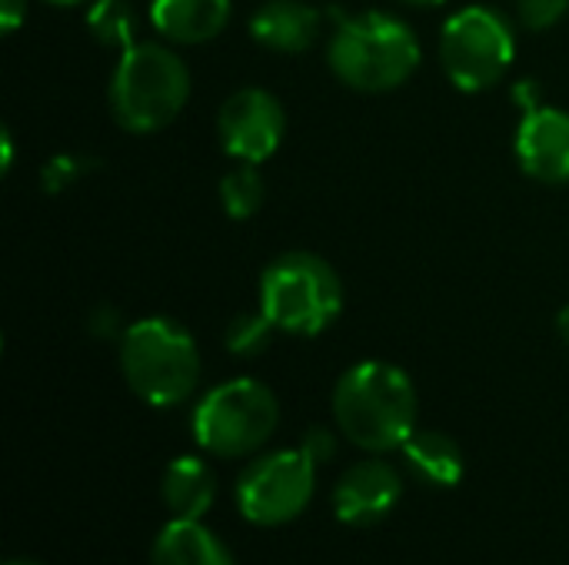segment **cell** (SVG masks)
I'll return each mask as SVG.
<instances>
[{
  "mask_svg": "<svg viewBox=\"0 0 569 565\" xmlns=\"http://www.w3.org/2000/svg\"><path fill=\"white\" fill-rule=\"evenodd\" d=\"M160 496L173 519H203L217 503V476L200 456H180L167 466Z\"/></svg>",
  "mask_w": 569,
  "mask_h": 565,
  "instance_id": "9a60e30c",
  "label": "cell"
},
{
  "mask_svg": "<svg viewBox=\"0 0 569 565\" xmlns=\"http://www.w3.org/2000/svg\"><path fill=\"white\" fill-rule=\"evenodd\" d=\"M0 143H3V163H0V167H3V173H7V170H10V163H13V140H10V133H7V130H3Z\"/></svg>",
  "mask_w": 569,
  "mask_h": 565,
  "instance_id": "d4e9b609",
  "label": "cell"
},
{
  "mask_svg": "<svg viewBox=\"0 0 569 565\" xmlns=\"http://www.w3.org/2000/svg\"><path fill=\"white\" fill-rule=\"evenodd\" d=\"M87 27L103 47H123L127 50V47H133L137 17H133L127 0H93V7L87 13Z\"/></svg>",
  "mask_w": 569,
  "mask_h": 565,
  "instance_id": "ac0fdd59",
  "label": "cell"
},
{
  "mask_svg": "<svg viewBox=\"0 0 569 565\" xmlns=\"http://www.w3.org/2000/svg\"><path fill=\"white\" fill-rule=\"evenodd\" d=\"M97 163L93 160H87V157H77V153H70V157H53L47 167H43V173H40V180H43V190L47 193H60V190H70L83 173H90Z\"/></svg>",
  "mask_w": 569,
  "mask_h": 565,
  "instance_id": "ffe728a7",
  "label": "cell"
},
{
  "mask_svg": "<svg viewBox=\"0 0 569 565\" xmlns=\"http://www.w3.org/2000/svg\"><path fill=\"white\" fill-rule=\"evenodd\" d=\"M417 386L413 380L383 360H367L350 366L333 386V420L337 430L373 456L403 450L417 433Z\"/></svg>",
  "mask_w": 569,
  "mask_h": 565,
  "instance_id": "6da1fadb",
  "label": "cell"
},
{
  "mask_svg": "<svg viewBox=\"0 0 569 565\" xmlns=\"http://www.w3.org/2000/svg\"><path fill=\"white\" fill-rule=\"evenodd\" d=\"M260 310L280 333L317 336L343 310V283L317 253H283L260 276Z\"/></svg>",
  "mask_w": 569,
  "mask_h": 565,
  "instance_id": "5b68a950",
  "label": "cell"
},
{
  "mask_svg": "<svg viewBox=\"0 0 569 565\" xmlns=\"http://www.w3.org/2000/svg\"><path fill=\"white\" fill-rule=\"evenodd\" d=\"M317 463L303 450H277L253 460L237 483V509L253 526H287L310 506Z\"/></svg>",
  "mask_w": 569,
  "mask_h": 565,
  "instance_id": "ba28073f",
  "label": "cell"
},
{
  "mask_svg": "<svg viewBox=\"0 0 569 565\" xmlns=\"http://www.w3.org/2000/svg\"><path fill=\"white\" fill-rule=\"evenodd\" d=\"M323 13L307 0H267L250 17V37L277 53H303L320 37Z\"/></svg>",
  "mask_w": 569,
  "mask_h": 565,
  "instance_id": "7c38bea8",
  "label": "cell"
},
{
  "mask_svg": "<svg viewBox=\"0 0 569 565\" xmlns=\"http://www.w3.org/2000/svg\"><path fill=\"white\" fill-rule=\"evenodd\" d=\"M50 3H57V7H73V3H83V0H50Z\"/></svg>",
  "mask_w": 569,
  "mask_h": 565,
  "instance_id": "f1b7e54d",
  "label": "cell"
},
{
  "mask_svg": "<svg viewBox=\"0 0 569 565\" xmlns=\"http://www.w3.org/2000/svg\"><path fill=\"white\" fill-rule=\"evenodd\" d=\"M403 460L413 470L417 480L450 490L463 480V450L453 436L440 433V430H417L407 443H403Z\"/></svg>",
  "mask_w": 569,
  "mask_h": 565,
  "instance_id": "2e32d148",
  "label": "cell"
},
{
  "mask_svg": "<svg viewBox=\"0 0 569 565\" xmlns=\"http://www.w3.org/2000/svg\"><path fill=\"white\" fill-rule=\"evenodd\" d=\"M517 57L513 23L487 3L457 10L440 33V63L447 80L463 93L490 90Z\"/></svg>",
  "mask_w": 569,
  "mask_h": 565,
  "instance_id": "52a82bcc",
  "label": "cell"
},
{
  "mask_svg": "<svg viewBox=\"0 0 569 565\" xmlns=\"http://www.w3.org/2000/svg\"><path fill=\"white\" fill-rule=\"evenodd\" d=\"M230 0H153L150 20L173 43H207L230 23Z\"/></svg>",
  "mask_w": 569,
  "mask_h": 565,
  "instance_id": "4fadbf2b",
  "label": "cell"
},
{
  "mask_svg": "<svg viewBox=\"0 0 569 565\" xmlns=\"http://www.w3.org/2000/svg\"><path fill=\"white\" fill-rule=\"evenodd\" d=\"M150 565H237L227 543L200 519H170L150 546Z\"/></svg>",
  "mask_w": 569,
  "mask_h": 565,
  "instance_id": "5bb4252c",
  "label": "cell"
},
{
  "mask_svg": "<svg viewBox=\"0 0 569 565\" xmlns=\"http://www.w3.org/2000/svg\"><path fill=\"white\" fill-rule=\"evenodd\" d=\"M569 0H517V13L520 23L527 30H550L553 23H560L567 17Z\"/></svg>",
  "mask_w": 569,
  "mask_h": 565,
  "instance_id": "44dd1931",
  "label": "cell"
},
{
  "mask_svg": "<svg viewBox=\"0 0 569 565\" xmlns=\"http://www.w3.org/2000/svg\"><path fill=\"white\" fill-rule=\"evenodd\" d=\"M273 333H280V330L267 320L263 310H257V313H240V316H233V320L227 323L223 343H227V350H230L233 356L250 360V356H260V353L270 346Z\"/></svg>",
  "mask_w": 569,
  "mask_h": 565,
  "instance_id": "d6986e66",
  "label": "cell"
},
{
  "mask_svg": "<svg viewBox=\"0 0 569 565\" xmlns=\"http://www.w3.org/2000/svg\"><path fill=\"white\" fill-rule=\"evenodd\" d=\"M3 565H40V563H33V559H7Z\"/></svg>",
  "mask_w": 569,
  "mask_h": 565,
  "instance_id": "83f0119b",
  "label": "cell"
},
{
  "mask_svg": "<svg viewBox=\"0 0 569 565\" xmlns=\"http://www.w3.org/2000/svg\"><path fill=\"white\" fill-rule=\"evenodd\" d=\"M27 17V0H0V23L3 33H13Z\"/></svg>",
  "mask_w": 569,
  "mask_h": 565,
  "instance_id": "603a6c76",
  "label": "cell"
},
{
  "mask_svg": "<svg viewBox=\"0 0 569 565\" xmlns=\"http://www.w3.org/2000/svg\"><path fill=\"white\" fill-rule=\"evenodd\" d=\"M287 133L283 103L260 87L233 90L217 113V137L237 163H263L277 153Z\"/></svg>",
  "mask_w": 569,
  "mask_h": 565,
  "instance_id": "9c48e42d",
  "label": "cell"
},
{
  "mask_svg": "<svg viewBox=\"0 0 569 565\" xmlns=\"http://www.w3.org/2000/svg\"><path fill=\"white\" fill-rule=\"evenodd\" d=\"M520 170L540 183H569V113L557 107L523 110L513 140Z\"/></svg>",
  "mask_w": 569,
  "mask_h": 565,
  "instance_id": "8fae6325",
  "label": "cell"
},
{
  "mask_svg": "<svg viewBox=\"0 0 569 565\" xmlns=\"http://www.w3.org/2000/svg\"><path fill=\"white\" fill-rule=\"evenodd\" d=\"M403 496L400 473L383 460H363L350 466L333 486V516L347 526H377L383 523Z\"/></svg>",
  "mask_w": 569,
  "mask_h": 565,
  "instance_id": "30bf717a",
  "label": "cell"
},
{
  "mask_svg": "<svg viewBox=\"0 0 569 565\" xmlns=\"http://www.w3.org/2000/svg\"><path fill=\"white\" fill-rule=\"evenodd\" d=\"M317 466L320 463H327V460H333V453H337V436L330 433V430H323V426H313V430H307V436H303V446H300Z\"/></svg>",
  "mask_w": 569,
  "mask_h": 565,
  "instance_id": "7402d4cb",
  "label": "cell"
},
{
  "mask_svg": "<svg viewBox=\"0 0 569 565\" xmlns=\"http://www.w3.org/2000/svg\"><path fill=\"white\" fill-rule=\"evenodd\" d=\"M267 200V183L257 170V163H237L223 180H220V203L227 216L233 220H250Z\"/></svg>",
  "mask_w": 569,
  "mask_h": 565,
  "instance_id": "e0dca14e",
  "label": "cell"
},
{
  "mask_svg": "<svg viewBox=\"0 0 569 565\" xmlns=\"http://www.w3.org/2000/svg\"><path fill=\"white\" fill-rule=\"evenodd\" d=\"M120 370L133 396L147 406L170 410L193 396L200 383V350L180 323L147 316L123 330Z\"/></svg>",
  "mask_w": 569,
  "mask_h": 565,
  "instance_id": "3957f363",
  "label": "cell"
},
{
  "mask_svg": "<svg viewBox=\"0 0 569 565\" xmlns=\"http://www.w3.org/2000/svg\"><path fill=\"white\" fill-rule=\"evenodd\" d=\"M327 63L350 90L387 93L403 87L417 73L420 40L400 17L367 10L337 23L327 47Z\"/></svg>",
  "mask_w": 569,
  "mask_h": 565,
  "instance_id": "7a4b0ae2",
  "label": "cell"
},
{
  "mask_svg": "<svg viewBox=\"0 0 569 565\" xmlns=\"http://www.w3.org/2000/svg\"><path fill=\"white\" fill-rule=\"evenodd\" d=\"M557 330H560V336L569 343V303L557 313Z\"/></svg>",
  "mask_w": 569,
  "mask_h": 565,
  "instance_id": "484cf974",
  "label": "cell"
},
{
  "mask_svg": "<svg viewBox=\"0 0 569 565\" xmlns=\"http://www.w3.org/2000/svg\"><path fill=\"white\" fill-rule=\"evenodd\" d=\"M117 310H110V306H103L97 316H93V333H100V336H113L117 333Z\"/></svg>",
  "mask_w": 569,
  "mask_h": 565,
  "instance_id": "cb8c5ba5",
  "label": "cell"
},
{
  "mask_svg": "<svg viewBox=\"0 0 569 565\" xmlns=\"http://www.w3.org/2000/svg\"><path fill=\"white\" fill-rule=\"evenodd\" d=\"M190 100V70L170 47L143 40L123 50L110 77L113 120L130 133L163 130Z\"/></svg>",
  "mask_w": 569,
  "mask_h": 565,
  "instance_id": "277c9868",
  "label": "cell"
},
{
  "mask_svg": "<svg viewBox=\"0 0 569 565\" xmlns=\"http://www.w3.org/2000/svg\"><path fill=\"white\" fill-rule=\"evenodd\" d=\"M403 3H410V7H443L447 0H403Z\"/></svg>",
  "mask_w": 569,
  "mask_h": 565,
  "instance_id": "4316f807",
  "label": "cell"
},
{
  "mask_svg": "<svg viewBox=\"0 0 569 565\" xmlns=\"http://www.w3.org/2000/svg\"><path fill=\"white\" fill-rule=\"evenodd\" d=\"M280 403L260 380H227L213 386L193 410L197 443L220 460H243L267 446L277 433Z\"/></svg>",
  "mask_w": 569,
  "mask_h": 565,
  "instance_id": "8992f818",
  "label": "cell"
}]
</instances>
